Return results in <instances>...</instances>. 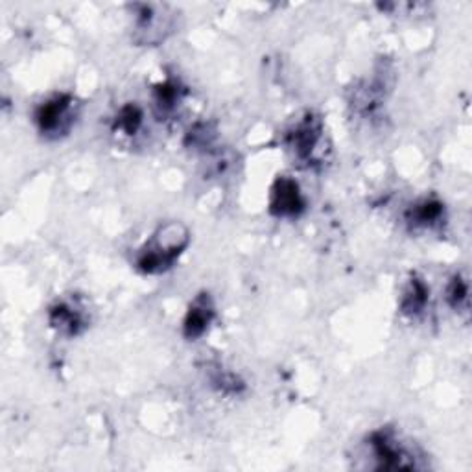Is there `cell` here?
Segmentation results:
<instances>
[{"label":"cell","mask_w":472,"mask_h":472,"mask_svg":"<svg viewBox=\"0 0 472 472\" xmlns=\"http://www.w3.org/2000/svg\"><path fill=\"white\" fill-rule=\"evenodd\" d=\"M191 244V232L181 222L159 225L156 232L138 250L135 266L145 275H161L174 268L179 257Z\"/></svg>","instance_id":"6da1fadb"},{"label":"cell","mask_w":472,"mask_h":472,"mask_svg":"<svg viewBox=\"0 0 472 472\" xmlns=\"http://www.w3.org/2000/svg\"><path fill=\"white\" fill-rule=\"evenodd\" d=\"M367 447L374 459V468L379 470H402V468H419L417 456L410 447L402 443L392 429H381L371 432L367 438Z\"/></svg>","instance_id":"7a4b0ae2"},{"label":"cell","mask_w":472,"mask_h":472,"mask_svg":"<svg viewBox=\"0 0 472 472\" xmlns=\"http://www.w3.org/2000/svg\"><path fill=\"white\" fill-rule=\"evenodd\" d=\"M78 118V104L71 94H56L44 100L33 115L37 129L49 138L69 135Z\"/></svg>","instance_id":"3957f363"},{"label":"cell","mask_w":472,"mask_h":472,"mask_svg":"<svg viewBox=\"0 0 472 472\" xmlns=\"http://www.w3.org/2000/svg\"><path fill=\"white\" fill-rule=\"evenodd\" d=\"M323 120L308 113L287 133V145L301 163L312 165L316 163V156L323 145Z\"/></svg>","instance_id":"277c9868"},{"label":"cell","mask_w":472,"mask_h":472,"mask_svg":"<svg viewBox=\"0 0 472 472\" xmlns=\"http://www.w3.org/2000/svg\"><path fill=\"white\" fill-rule=\"evenodd\" d=\"M307 209V200L301 186L290 175H280L269 188V212L275 218L294 220L299 218Z\"/></svg>","instance_id":"5b68a950"},{"label":"cell","mask_w":472,"mask_h":472,"mask_svg":"<svg viewBox=\"0 0 472 472\" xmlns=\"http://www.w3.org/2000/svg\"><path fill=\"white\" fill-rule=\"evenodd\" d=\"M216 307L211 294L203 292L194 297V301L188 307L184 319H183V336L191 342L200 340L209 333V328L214 321Z\"/></svg>","instance_id":"8992f818"},{"label":"cell","mask_w":472,"mask_h":472,"mask_svg":"<svg viewBox=\"0 0 472 472\" xmlns=\"http://www.w3.org/2000/svg\"><path fill=\"white\" fill-rule=\"evenodd\" d=\"M49 323L58 335L76 338L87 328V316L78 305H72L71 301H58L49 310Z\"/></svg>","instance_id":"52a82bcc"},{"label":"cell","mask_w":472,"mask_h":472,"mask_svg":"<svg viewBox=\"0 0 472 472\" xmlns=\"http://www.w3.org/2000/svg\"><path fill=\"white\" fill-rule=\"evenodd\" d=\"M140 14L135 15V32L137 41L143 44H156L165 39V33L168 32V24H165L163 15L154 14L152 6H138Z\"/></svg>","instance_id":"ba28073f"},{"label":"cell","mask_w":472,"mask_h":472,"mask_svg":"<svg viewBox=\"0 0 472 472\" xmlns=\"http://www.w3.org/2000/svg\"><path fill=\"white\" fill-rule=\"evenodd\" d=\"M445 218V207L438 200H420L406 212V222L413 229H432Z\"/></svg>","instance_id":"9c48e42d"},{"label":"cell","mask_w":472,"mask_h":472,"mask_svg":"<svg viewBox=\"0 0 472 472\" xmlns=\"http://www.w3.org/2000/svg\"><path fill=\"white\" fill-rule=\"evenodd\" d=\"M430 301V288L419 277H411L401 297V312L410 317H417L424 312Z\"/></svg>","instance_id":"30bf717a"},{"label":"cell","mask_w":472,"mask_h":472,"mask_svg":"<svg viewBox=\"0 0 472 472\" xmlns=\"http://www.w3.org/2000/svg\"><path fill=\"white\" fill-rule=\"evenodd\" d=\"M183 99V89L177 81L166 80L154 89V100L161 113H172Z\"/></svg>","instance_id":"8fae6325"},{"label":"cell","mask_w":472,"mask_h":472,"mask_svg":"<svg viewBox=\"0 0 472 472\" xmlns=\"http://www.w3.org/2000/svg\"><path fill=\"white\" fill-rule=\"evenodd\" d=\"M140 126H143V111H140L137 106L133 104H127L124 106L117 118H115V129L120 131L122 135H127V137H133L137 135V131L140 129Z\"/></svg>","instance_id":"7c38bea8"},{"label":"cell","mask_w":472,"mask_h":472,"mask_svg":"<svg viewBox=\"0 0 472 472\" xmlns=\"http://www.w3.org/2000/svg\"><path fill=\"white\" fill-rule=\"evenodd\" d=\"M447 303L456 312L468 308V282L461 275H454L447 287Z\"/></svg>","instance_id":"4fadbf2b"},{"label":"cell","mask_w":472,"mask_h":472,"mask_svg":"<svg viewBox=\"0 0 472 472\" xmlns=\"http://www.w3.org/2000/svg\"><path fill=\"white\" fill-rule=\"evenodd\" d=\"M211 382L222 392V393H239V390L244 386L236 376L229 371L216 369L211 373Z\"/></svg>","instance_id":"5bb4252c"}]
</instances>
